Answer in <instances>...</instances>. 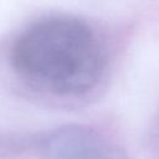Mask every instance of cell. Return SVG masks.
Listing matches in <instances>:
<instances>
[{
	"label": "cell",
	"instance_id": "cell-1",
	"mask_svg": "<svg viewBox=\"0 0 159 159\" xmlns=\"http://www.w3.org/2000/svg\"><path fill=\"white\" fill-rule=\"evenodd\" d=\"M10 62L29 84L55 96L77 97L97 86L106 56L86 22L57 16L29 26L14 42Z\"/></svg>",
	"mask_w": 159,
	"mask_h": 159
},
{
	"label": "cell",
	"instance_id": "cell-2",
	"mask_svg": "<svg viewBox=\"0 0 159 159\" xmlns=\"http://www.w3.org/2000/svg\"><path fill=\"white\" fill-rule=\"evenodd\" d=\"M41 159H130L106 134L83 124H66L50 132L41 143Z\"/></svg>",
	"mask_w": 159,
	"mask_h": 159
}]
</instances>
